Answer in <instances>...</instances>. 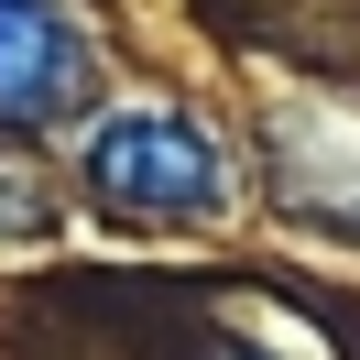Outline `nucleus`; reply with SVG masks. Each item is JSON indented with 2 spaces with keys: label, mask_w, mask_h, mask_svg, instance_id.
<instances>
[{
  "label": "nucleus",
  "mask_w": 360,
  "mask_h": 360,
  "mask_svg": "<svg viewBox=\"0 0 360 360\" xmlns=\"http://www.w3.org/2000/svg\"><path fill=\"white\" fill-rule=\"evenodd\" d=\"M77 175L110 219L142 229H219L240 207V153L219 120L175 110V98H110L77 142Z\"/></svg>",
  "instance_id": "obj_1"
},
{
  "label": "nucleus",
  "mask_w": 360,
  "mask_h": 360,
  "mask_svg": "<svg viewBox=\"0 0 360 360\" xmlns=\"http://www.w3.org/2000/svg\"><path fill=\"white\" fill-rule=\"evenodd\" d=\"M98 98V44L66 0H0V131L44 142Z\"/></svg>",
  "instance_id": "obj_2"
}]
</instances>
